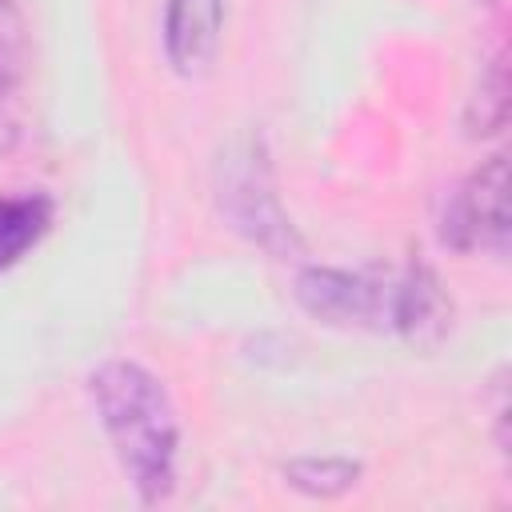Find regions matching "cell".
Here are the masks:
<instances>
[{
	"label": "cell",
	"mask_w": 512,
	"mask_h": 512,
	"mask_svg": "<svg viewBox=\"0 0 512 512\" xmlns=\"http://www.w3.org/2000/svg\"><path fill=\"white\" fill-rule=\"evenodd\" d=\"M88 396L140 504L168 500L180 464V420L164 380L140 360L112 356L92 368Z\"/></svg>",
	"instance_id": "obj_1"
},
{
	"label": "cell",
	"mask_w": 512,
	"mask_h": 512,
	"mask_svg": "<svg viewBox=\"0 0 512 512\" xmlns=\"http://www.w3.org/2000/svg\"><path fill=\"white\" fill-rule=\"evenodd\" d=\"M296 300L308 316L336 328H376L392 332L396 316V272H348L328 264H308L296 276Z\"/></svg>",
	"instance_id": "obj_2"
},
{
	"label": "cell",
	"mask_w": 512,
	"mask_h": 512,
	"mask_svg": "<svg viewBox=\"0 0 512 512\" xmlns=\"http://www.w3.org/2000/svg\"><path fill=\"white\" fill-rule=\"evenodd\" d=\"M220 208L228 212L232 228H240L252 244H260L272 256H288L300 248L292 220L280 212V200L268 180V164L256 152V144H244L236 156L224 160L220 172Z\"/></svg>",
	"instance_id": "obj_3"
},
{
	"label": "cell",
	"mask_w": 512,
	"mask_h": 512,
	"mask_svg": "<svg viewBox=\"0 0 512 512\" xmlns=\"http://www.w3.org/2000/svg\"><path fill=\"white\" fill-rule=\"evenodd\" d=\"M440 240L456 252H508V164L488 156L444 204Z\"/></svg>",
	"instance_id": "obj_4"
},
{
	"label": "cell",
	"mask_w": 512,
	"mask_h": 512,
	"mask_svg": "<svg viewBox=\"0 0 512 512\" xmlns=\"http://www.w3.org/2000/svg\"><path fill=\"white\" fill-rule=\"evenodd\" d=\"M228 0H164L160 44L180 76H196L212 64L224 32Z\"/></svg>",
	"instance_id": "obj_5"
},
{
	"label": "cell",
	"mask_w": 512,
	"mask_h": 512,
	"mask_svg": "<svg viewBox=\"0 0 512 512\" xmlns=\"http://www.w3.org/2000/svg\"><path fill=\"white\" fill-rule=\"evenodd\" d=\"M28 28L20 16V4L0 8V156L16 148L24 136V92H28Z\"/></svg>",
	"instance_id": "obj_6"
},
{
	"label": "cell",
	"mask_w": 512,
	"mask_h": 512,
	"mask_svg": "<svg viewBox=\"0 0 512 512\" xmlns=\"http://www.w3.org/2000/svg\"><path fill=\"white\" fill-rule=\"evenodd\" d=\"M56 200L48 192H12L0 196V272L20 264L52 228Z\"/></svg>",
	"instance_id": "obj_7"
},
{
	"label": "cell",
	"mask_w": 512,
	"mask_h": 512,
	"mask_svg": "<svg viewBox=\"0 0 512 512\" xmlns=\"http://www.w3.org/2000/svg\"><path fill=\"white\" fill-rule=\"evenodd\" d=\"M360 464L348 460V456H300V460H288L284 464V480L312 496V500H332V496H344L348 488L360 484Z\"/></svg>",
	"instance_id": "obj_8"
},
{
	"label": "cell",
	"mask_w": 512,
	"mask_h": 512,
	"mask_svg": "<svg viewBox=\"0 0 512 512\" xmlns=\"http://www.w3.org/2000/svg\"><path fill=\"white\" fill-rule=\"evenodd\" d=\"M504 104H508V76H504V60L496 56L488 64V72L480 76V88L472 96L468 108V132L472 136H488L504 124Z\"/></svg>",
	"instance_id": "obj_9"
},
{
	"label": "cell",
	"mask_w": 512,
	"mask_h": 512,
	"mask_svg": "<svg viewBox=\"0 0 512 512\" xmlns=\"http://www.w3.org/2000/svg\"><path fill=\"white\" fill-rule=\"evenodd\" d=\"M4 4H16V0H0V8H4Z\"/></svg>",
	"instance_id": "obj_10"
}]
</instances>
